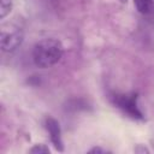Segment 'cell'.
<instances>
[{"label": "cell", "instance_id": "cell-1", "mask_svg": "<svg viewBox=\"0 0 154 154\" xmlns=\"http://www.w3.org/2000/svg\"><path fill=\"white\" fill-rule=\"evenodd\" d=\"M64 54L63 43L54 37H46L36 42L31 51L34 64L40 69H48L60 61Z\"/></svg>", "mask_w": 154, "mask_h": 154}, {"label": "cell", "instance_id": "cell-2", "mask_svg": "<svg viewBox=\"0 0 154 154\" xmlns=\"http://www.w3.org/2000/svg\"><path fill=\"white\" fill-rule=\"evenodd\" d=\"M23 41H24V34L20 28L14 26L12 24L8 25V30L5 25L1 28L0 45H1L2 52H6V53L16 52L22 46Z\"/></svg>", "mask_w": 154, "mask_h": 154}, {"label": "cell", "instance_id": "cell-3", "mask_svg": "<svg viewBox=\"0 0 154 154\" xmlns=\"http://www.w3.org/2000/svg\"><path fill=\"white\" fill-rule=\"evenodd\" d=\"M112 101L118 107L124 114L132 119H143V114L138 108L137 105V95L131 93V94H116L112 96Z\"/></svg>", "mask_w": 154, "mask_h": 154}, {"label": "cell", "instance_id": "cell-4", "mask_svg": "<svg viewBox=\"0 0 154 154\" xmlns=\"http://www.w3.org/2000/svg\"><path fill=\"white\" fill-rule=\"evenodd\" d=\"M45 126L46 130L49 134V138L52 144L58 152H64V143H63V137H61V128L60 124L57 119L48 117L45 120Z\"/></svg>", "mask_w": 154, "mask_h": 154}, {"label": "cell", "instance_id": "cell-5", "mask_svg": "<svg viewBox=\"0 0 154 154\" xmlns=\"http://www.w3.org/2000/svg\"><path fill=\"white\" fill-rule=\"evenodd\" d=\"M134 4L138 13L143 16H150L154 13V0H134Z\"/></svg>", "mask_w": 154, "mask_h": 154}, {"label": "cell", "instance_id": "cell-6", "mask_svg": "<svg viewBox=\"0 0 154 154\" xmlns=\"http://www.w3.org/2000/svg\"><path fill=\"white\" fill-rule=\"evenodd\" d=\"M13 0H0V18L4 19L12 11Z\"/></svg>", "mask_w": 154, "mask_h": 154}, {"label": "cell", "instance_id": "cell-7", "mask_svg": "<svg viewBox=\"0 0 154 154\" xmlns=\"http://www.w3.org/2000/svg\"><path fill=\"white\" fill-rule=\"evenodd\" d=\"M29 153H35V154H49L51 149L46 144H35L29 149Z\"/></svg>", "mask_w": 154, "mask_h": 154}, {"label": "cell", "instance_id": "cell-8", "mask_svg": "<svg viewBox=\"0 0 154 154\" xmlns=\"http://www.w3.org/2000/svg\"><path fill=\"white\" fill-rule=\"evenodd\" d=\"M88 153H109V150L105 149V148H101V147H93L91 149L88 150Z\"/></svg>", "mask_w": 154, "mask_h": 154}, {"label": "cell", "instance_id": "cell-9", "mask_svg": "<svg viewBox=\"0 0 154 154\" xmlns=\"http://www.w3.org/2000/svg\"><path fill=\"white\" fill-rule=\"evenodd\" d=\"M134 150H135L136 153H149V150H148L146 147H142L141 144H138Z\"/></svg>", "mask_w": 154, "mask_h": 154}, {"label": "cell", "instance_id": "cell-10", "mask_svg": "<svg viewBox=\"0 0 154 154\" xmlns=\"http://www.w3.org/2000/svg\"><path fill=\"white\" fill-rule=\"evenodd\" d=\"M119 1H120V2H122V4H125V2H126V1H128V0H119Z\"/></svg>", "mask_w": 154, "mask_h": 154}]
</instances>
